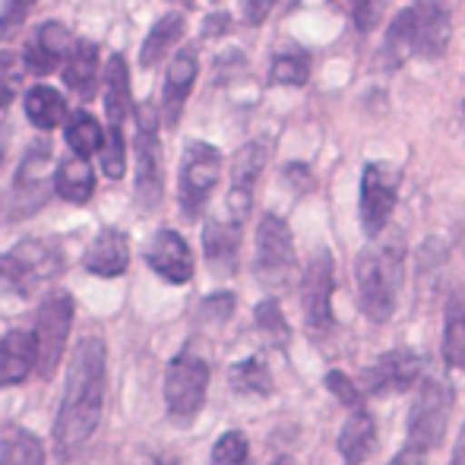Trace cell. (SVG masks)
<instances>
[{
	"mask_svg": "<svg viewBox=\"0 0 465 465\" xmlns=\"http://www.w3.org/2000/svg\"><path fill=\"white\" fill-rule=\"evenodd\" d=\"M104 409V342L98 336H83L70 355V373L64 402L57 411L54 443L61 460L80 453L95 434Z\"/></svg>",
	"mask_w": 465,
	"mask_h": 465,
	"instance_id": "obj_1",
	"label": "cell"
},
{
	"mask_svg": "<svg viewBox=\"0 0 465 465\" xmlns=\"http://www.w3.org/2000/svg\"><path fill=\"white\" fill-rule=\"evenodd\" d=\"M405 276V251L399 244L368 247L355 260L358 304L371 323H386L396 311L399 288Z\"/></svg>",
	"mask_w": 465,
	"mask_h": 465,
	"instance_id": "obj_2",
	"label": "cell"
},
{
	"mask_svg": "<svg viewBox=\"0 0 465 465\" xmlns=\"http://www.w3.org/2000/svg\"><path fill=\"white\" fill-rule=\"evenodd\" d=\"M61 272V251L51 241H23L0 253V292L29 298L38 285Z\"/></svg>",
	"mask_w": 465,
	"mask_h": 465,
	"instance_id": "obj_3",
	"label": "cell"
},
{
	"mask_svg": "<svg viewBox=\"0 0 465 465\" xmlns=\"http://www.w3.org/2000/svg\"><path fill=\"white\" fill-rule=\"evenodd\" d=\"M136 200L143 209H155L162 203V143H159V111L153 102L136 104Z\"/></svg>",
	"mask_w": 465,
	"mask_h": 465,
	"instance_id": "obj_4",
	"label": "cell"
},
{
	"mask_svg": "<svg viewBox=\"0 0 465 465\" xmlns=\"http://www.w3.org/2000/svg\"><path fill=\"white\" fill-rule=\"evenodd\" d=\"M209 390V364L193 351H181L165 373V405L174 424H190L203 411Z\"/></svg>",
	"mask_w": 465,
	"mask_h": 465,
	"instance_id": "obj_5",
	"label": "cell"
},
{
	"mask_svg": "<svg viewBox=\"0 0 465 465\" xmlns=\"http://www.w3.org/2000/svg\"><path fill=\"white\" fill-rule=\"evenodd\" d=\"M74 326V298L67 292H51L45 304L38 307L35 320V345H38V377L48 380L61 368L64 351H67V336Z\"/></svg>",
	"mask_w": 465,
	"mask_h": 465,
	"instance_id": "obj_6",
	"label": "cell"
},
{
	"mask_svg": "<svg viewBox=\"0 0 465 465\" xmlns=\"http://www.w3.org/2000/svg\"><path fill=\"white\" fill-rule=\"evenodd\" d=\"M450 411H453V390L437 377L424 380L409 411V443L434 450L447 434Z\"/></svg>",
	"mask_w": 465,
	"mask_h": 465,
	"instance_id": "obj_7",
	"label": "cell"
},
{
	"mask_svg": "<svg viewBox=\"0 0 465 465\" xmlns=\"http://www.w3.org/2000/svg\"><path fill=\"white\" fill-rule=\"evenodd\" d=\"M51 165H54V155H51L48 140H35L25 149L16 168V181H13V219H29L48 203L51 184H54Z\"/></svg>",
	"mask_w": 465,
	"mask_h": 465,
	"instance_id": "obj_8",
	"label": "cell"
},
{
	"mask_svg": "<svg viewBox=\"0 0 465 465\" xmlns=\"http://www.w3.org/2000/svg\"><path fill=\"white\" fill-rule=\"evenodd\" d=\"M222 155L209 143H190L184 162H181V209L187 219H196L206 206L209 193L219 184Z\"/></svg>",
	"mask_w": 465,
	"mask_h": 465,
	"instance_id": "obj_9",
	"label": "cell"
},
{
	"mask_svg": "<svg viewBox=\"0 0 465 465\" xmlns=\"http://www.w3.org/2000/svg\"><path fill=\"white\" fill-rule=\"evenodd\" d=\"M294 266L292 228L279 215H263L257 228V279L266 288L285 285Z\"/></svg>",
	"mask_w": 465,
	"mask_h": 465,
	"instance_id": "obj_10",
	"label": "cell"
},
{
	"mask_svg": "<svg viewBox=\"0 0 465 465\" xmlns=\"http://www.w3.org/2000/svg\"><path fill=\"white\" fill-rule=\"evenodd\" d=\"M399 196V172L386 162H371L361 174V228L377 238L390 222Z\"/></svg>",
	"mask_w": 465,
	"mask_h": 465,
	"instance_id": "obj_11",
	"label": "cell"
},
{
	"mask_svg": "<svg viewBox=\"0 0 465 465\" xmlns=\"http://www.w3.org/2000/svg\"><path fill=\"white\" fill-rule=\"evenodd\" d=\"M332 257L330 251H320L301 279V311L311 332H326L332 326Z\"/></svg>",
	"mask_w": 465,
	"mask_h": 465,
	"instance_id": "obj_12",
	"label": "cell"
},
{
	"mask_svg": "<svg viewBox=\"0 0 465 465\" xmlns=\"http://www.w3.org/2000/svg\"><path fill=\"white\" fill-rule=\"evenodd\" d=\"M418 377H421V358L409 349H392L364 371L361 390L371 396H399L409 392Z\"/></svg>",
	"mask_w": 465,
	"mask_h": 465,
	"instance_id": "obj_13",
	"label": "cell"
},
{
	"mask_svg": "<svg viewBox=\"0 0 465 465\" xmlns=\"http://www.w3.org/2000/svg\"><path fill=\"white\" fill-rule=\"evenodd\" d=\"M266 165V146L263 143H247L238 149L232 165V187H228V213L234 222L244 225V219L251 215L253 206V187H257L260 174Z\"/></svg>",
	"mask_w": 465,
	"mask_h": 465,
	"instance_id": "obj_14",
	"label": "cell"
},
{
	"mask_svg": "<svg viewBox=\"0 0 465 465\" xmlns=\"http://www.w3.org/2000/svg\"><path fill=\"white\" fill-rule=\"evenodd\" d=\"M418 54L424 61H434L447 51L453 35V10L456 0H418Z\"/></svg>",
	"mask_w": 465,
	"mask_h": 465,
	"instance_id": "obj_15",
	"label": "cell"
},
{
	"mask_svg": "<svg viewBox=\"0 0 465 465\" xmlns=\"http://www.w3.org/2000/svg\"><path fill=\"white\" fill-rule=\"evenodd\" d=\"M146 263L172 285H184V282L193 279V253H190L187 241L172 228L155 232L153 244L146 251Z\"/></svg>",
	"mask_w": 465,
	"mask_h": 465,
	"instance_id": "obj_16",
	"label": "cell"
},
{
	"mask_svg": "<svg viewBox=\"0 0 465 465\" xmlns=\"http://www.w3.org/2000/svg\"><path fill=\"white\" fill-rule=\"evenodd\" d=\"M196 70H200V64H196L193 48L178 51V54L172 57V64H168L165 89H162V108H165L168 127H174V124L181 121V114H184V102H187L190 89H193Z\"/></svg>",
	"mask_w": 465,
	"mask_h": 465,
	"instance_id": "obj_17",
	"label": "cell"
},
{
	"mask_svg": "<svg viewBox=\"0 0 465 465\" xmlns=\"http://www.w3.org/2000/svg\"><path fill=\"white\" fill-rule=\"evenodd\" d=\"M35 364H38L35 332L13 330L0 339V386L23 383L29 377V371H35Z\"/></svg>",
	"mask_w": 465,
	"mask_h": 465,
	"instance_id": "obj_18",
	"label": "cell"
},
{
	"mask_svg": "<svg viewBox=\"0 0 465 465\" xmlns=\"http://www.w3.org/2000/svg\"><path fill=\"white\" fill-rule=\"evenodd\" d=\"M238 244H241V222H219L209 219L203 228V251H206V263L219 276H232L238 266Z\"/></svg>",
	"mask_w": 465,
	"mask_h": 465,
	"instance_id": "obj_19",
	"label": "cell"
},
{
	"mask_svg": "<svg viewBox=\"0 0 465 465\" xmlns=\"http://www.w3.org/2000/svg\"><path fill=\"white\" fill-rule=\"evenodd\" d=\"M86 270L93 276H102V279H114V276H124L130 266V241L124 232H114V228H104L102 234L89 244L86 251Z\"/></svg>",
	"mask_w": 465,
	"mask_h": 465,
	"instance_id": "obj_20",
	"label": "cell"
},
{
	"mask_svg": "<svg viewBox=\"0 0 465 465\" xmlns=\"http://www.w3.org/2000/svg\"><path fill=\"white\" fill-rule=\"evenodd\" d=\"M104 114H108V134H124L130 114V70L124 54H111L104 67Z\"/></svg>",
	"mask_w": 465,
	"mask_h": 465,
	"instance_id": "obj_21",
	"label": "cell"
},
{
	"mask_svg": "<svg viewBox=\"0 0 465 465\" xmlns=\"http://www.w3.org/2000/svg\"><path fill=\"white\" fill-rule=\"evenodd\" d=\"M54 190L61 200L74 203V206H83V203L93 200L95 193V172L89 165L86 155H67V159L57 165L54 172Z\"/></svg>",
	"mask_w": 465,
	"mask_h": 465,
	"instance_id": "obj_22",
	"label": "cell"
},
{
	"mask_svg": "<svg viewBox=\"0 0 465 465\" xmlns=\"http://www.w3.org/2000/svg\"><path fill=\"white\" fill-rule=\"evenodd\" d=\"M415 48H418V10L409 6V10L399 13V16L390 23V29H386L383 57H380V64H383L386 70H399L405 61H409Z\"/></svg>",
	"mask_w": 465,
	"mask_h": 465,
	"instance_id": "obj_23",
	"label": "cell"
},
{
	"mask_svg": "<svg viewBox=\"0 0 465 465\" xmlns=\"http://www.w3.org/2000/svg\"><path fill=\"white\" fill-rule=\"evenodd\" d=\"M377 447V424H373L371 411L355 409L351 418L339 430V453L349 465H361Z\"/></svg>",
	"mask_w": 465,
	"mask_h": 465,
	"instance_id": "obj_24",
	"label": "cell"
},
{
	"mask_svg": "<svg viewBox=\"0 0 465 465\" xmlns=\"http://www.w3.org/2000/svg\"><path fill=\"white\" fill-rule=\"evenodd\" d=\"M443 358L453 371L465 373V285L450 294L443 311Z\"/></svg>",
	"mask_w": 465,
	"mask_h": 465,
	"instance_id": "obj_25",
	"label": "cell"
},
{
	"mask_svg": "<svg viewBox=\"0 0 465 465\" xmlns=\"http://www.w3.org/2000/svg\"><path fill=\"white\" fill-rule=\"evenodd\" d=\"M64 83L80 98H93L98 86V48L89 38H80L64 67Z\"/></svg>",
	"mask_w": 465,
	"mask_h": 465,
	"instance_id": "obj_26",
	"label": "cell"
},
{
	"mask_svg": "<svg viewBox=\"0 0 465 465\" xmlns=\"http://www.w3.org/2000/svg\"><path fill=\"white\" fill-rule=\"evenodd\" d=\"M184 38V13H165L159 23L149 29L146 42H143L140 51V64L143 67H155L165 54H172L174 45Z\"/></svg>",
	"mask_w": 465,
	"mask_h": 465,
	"instance_id": "obj_27",
	"label": "cell"
},
{
	"mask_svg": "<svg viewBox=\"0 0 465 465\" xmlns=\"http://www.w3.org/2000/svg\"><path fill=\"white\" fill-rule=\"evenodd\" d=\"M25 117H29L32 124H35L38 130H54L57 124L67 117V104H64V95L57 93V89L51 86H32L29 93H25Z\"/></svg>",
	"mask_w": 465,
	"mask_h": 465,
	"instance_id": "obj_28",
	"label": "cell"
},
{
	"mask_svg": "<svg viewBox=\"0 0 465 465\" xmlns=\"http://www.w3.org/2000/svg\"><path fill=\"white\" fill-rule=\"evenodd\" d=\"M228 380H232L234 392H241V396H270L272 392V373L266 368L263 358H257V355L232 364Z\"/></svg>",
	"mask_w": 465,
	"mask_h": 465,
	"instance_id": "obj_29",
	"label": "cell"
},
{
	"mask_svg": "<svg viewBox=\"0 0 465 465\" xmlns=\"http://www.w3.org/2000/svg\"><path fill=\"white\" fill-rule=\"evenodd\" d=\"M104 136H108V130H102V124H98L93 114H86V111H76V114L70 117V124H67V146L74 149L76 155L102 153Z\"/></svg>",
	"mask_w": 465,
	"mask_h": 465,
	"instance_id": "obj_30",
	"label": "cell"
},
{
	"mask_svg": "<svg viewBox=\"0 0 465 465\" xmlns=\"http://www.w3.org/2000/svg\"><path fill=\"white\" fill-rule=\"evenodd\" d=\"M0 465H45V450L38 437H32L29 430L10 434L0 450Z\"/></svg>",
	"mask_w": 465,
	"mask_h": 465,
	"instance_id": "obj_31",
	"label": "cell"
},
{
	"mask_svg": "<svg viewBox=\"0 0 465 465\" xmlns=\"http://www.w3.org/2000/svg\"><path fill=\"white\" fill-rule=\"evenodd\" d=\"M253 320H257L260 336H263L266 342L272 345V349H282V345L288 342V336H292V332H288L285 317H282V307H279L276 298L260 301L257 311H253Z\"/></svg>",
	"mask_w": 465,
	"mask_h": 465,
	"instance_id": "obj_32",
	"label": "cell"
},
{
	"mask_svg": "<svg viewBox=\"0 0 465 465\" xmlns=\"http://www.w3.org/2000/svg\"><path fill=\"white\" fill-rule=\"evenodd\" d=\"M311 76V61L301 51H288V54H276L270 67V80L276 86H304Z\"/></svg>",
	"mask_w": 465,
	"mask_h": 465,
	"instance_id": "obj_33",
	"label": "cell"
},
{
	"mask_svg": "<svg viewBox=\"0 0 465 465\" xmlns=\"http://www.w3.org/2000/svg\"><path fill=\"white\" fill-rule=\"evenodd\" d=\"M23 67L25 61L13 51H0V111L6 104H13V98L19 93V83H23Z\"/></svg>",
	"mask_w": 465,
	"mask_h": 465,
	"instance_id": "obj_34",
	"label": "cell"
},
{
	"mask_svg": "<svg viewBox=\"0 0 465 465\" xmlns=\"http://www.w3.org/2000/svg\"><path fill=\"white\" fill-rule=\"evenodd\" d=\"M251 460L247 453V437L241 430H228L215 440V450H213V465H232V462H244Z\"/></svg>",
	"mask_w": 465,
	"mask_h": 465,
	"instance_id": "obj_35",
	"label": "cell"
},
{
	"mask_svg": "<svg viewBox=\"0 0 465 465\" xmlns=\"http://www.w3.org/2000/svg\"><path fill=\"white\" fill-rule=\"evenodd\" d=\"M32 42L48 51V54L64 57L70 51V32H67V25H61V23H42Z\"/></svg>",
	"mask_w": 465,
	"mask_h": 465,
	"instance_id": "obj_36",
	"label": "cell"
},
{
	"mask_svg": "<svg viewBox=\"0 0 465 465\" xmlns=\"http://www.w3.org/2000/svg\"><path fill=\"white\" fill-rule=\"evenodd\" d=\"M326 390H330L342 405H351V409H358V402H361V386H358L345 371L326 373Z\"/></svg>",
	"mask_w": 465,
	"mask_h": 465,
	"instance_id": "obj_37",
	"label": "cell"
},
{
	"mask_svg": "<svg viewBox=\"0 0 465 465\" xmlns=\"http://www.w3.org/2000/svg\"><path fill=\"white\" fill-rule=\"evenodd\" d=\"M232 313H234V294L232 292H215L200 304V317L213 320V323H225Z\"/></svg>",
	"mask_w": 465,
	"mask_h": 465,
	"instance_id": "obj_38",
	"label": "cell"
},
{
	"mask_svg": "<svg viewBox=\"0 0 465 465\" xmlns=\"http://www.w3.org/2000/svg\"><path fill=\"white\" fill-rule=\"evenodd\" d=\"M29 6H32L29 0H4V10H0V38L16 35V29L23 25Z\"/></svg>",
	"mask_w": 465,
	"mask_h": 465,
	"instance_id": "obj_39",
	"label": "cell"
},
{
	"mask_svg": "<svg viewBox=\"0 0 465 465\" xmlns=\"http://www.w3.org/2000/svg\"><path fill=\"white\" fill-rule=\"evenodd\" d=\"M23 61H25V67H29L35 76H48V74H54V70H57L61 57L48 54V51L38 48L35 42H29V45H25V51H23Z\"/></svg>",
	"mask_w": 465,
	"mask_h": 465,
	"instance_id": "obj_40",
	"label": "cell"
},
{
	"mask_svg": "<svg viewBox=\"0 0 465 465\" xmlns=\"http://www.w3.org/2000/svg\"><path fill=\"white\" fill-rule=\"evenodd\" d=\"M386 0H355V25L361 32L377 29V23L383 19Z\"/></svg>",
	"mask_w": 465,
	"mask_h": 465,
	"instance_id": "obj_41",
	"label": "cell"
},
{
	"mask_svg": "<svg viewBox=\"0 0 465 465\" xmlns=\"http://www.w3.org/2000/svg\"><path fill=\"white\" fill-rule=\"evenodd\" d=\"M272 4H276V0H241V13H244V19L251 25H260L270 16Z\"/></svg>",
	"mask_w": 465,
	"mask_h": 465,
	"instance_id": "obj_42",
	"label": "cell"
},
{
	"mask_svg": "<svg viewBox=\"0 0 465 465\" xmlns=\"http://www.w3.org/2000/svg\"><path fill=\"white\" fill-rule=\"evenodd\" d=\"M228 25H232V16H228V13H213V16H206V23H203V35L206 38L225 35Z\"/></svg>",
	"mask_w": 465,
	"mask_h": 465,
	"instance_id": "obj_43",
	"label": "cell"
},
{
	"mask_svg": "<svg viewBox=\"0 0 465 465\" xmlns=\"http://www.w3.org/2000/svg\"><path fill=\"white\" fill-rule=\"evenodd\" d=\"M424 456H428V450L415 447V443H409V447L402 450V453L392 456L390 465H424Z\"/></svg>",
	"mask_w": 465,
	"mask_h": 465,
	"instance_id": "obj_44",
	"label": "cell"
},
{
	"mask_svg": "<svg viewBox=\"0 0 465 465\" xmlns=\"http://www.w3.org/2000/svg\"><path fill=\"white\" fill-rule=\"evenodd\" d=\"M285 178L292 181L298 190H311L313 187V178H311V172H307L304 165H288L285 168Z\"/></svg>",
	"mask_w": 465,
	"mask_h": 465,
	"instance_id": "obj_45",
	"label": "cell"
},
{
	"mask_svg": "<svg viewBox=\"0 0 465 465\" xmlns=\"http://www.w3.org/2000/svg\"><path fill=\"white\" fill-rule=\"evenodd\" d=\"M450 465H465V424L460 430V440H456V450H453V462Z\"/></svg>",
	"mask_w": 465,
	"mask_h": 465,
	"instance_id": "obj_46",
	"label": "cell"
},
{
	"mask_svg": "<svg viewBox=\"0 0 465 465\" xmlns=\"http://www.w3.org/2000/svg\"><path fill=\"white\" fill-rule=\"evenodd\" d=\"M4 155H6V127L0 124V165H4Z\"/></svg>",
	"mask_w": 465,
	"mask_h": 465,
	"instance_id": "obj_47",
	"label": "cell"
},
{
	"mask_svg": "<svg viewBox=\"0 0 465 465\" xmlns=\"http://www.w3.org/2000/svg\"><path fill=\"white\" fill-rule=\"evenodd\" d=\"M272 465H292V462H288V460H279V462H272Z\"/></svg>",
	"mask_w": 465,
	"mask_h": 465,
	"instance_id": "obj_48",
	"label": "cell"
},
{
	"mask_svg": "<svg viewBox=\"0 0 465 465\" xmlns=\"http://www.w3.org/2000/svg\"><path fill=\"white\" fill-rule=\"evenodd\" d=\"M174 4H184V6H190V0H174Z\"/></svg>",
	"mask_w": 465,
	"mask_h": 465,
	"instance_id": "obj_49",
	"label": "cell"
},
{
	"mask_svg": "<svg viewBox=\"0 0 465 465\" xmlns=\"http://www.w3.org/2000/svg\"><path fill=\"white\" fill-rule=\"evenodd\" d=\"M232 465H251V460H244V462H232Z\"/></svg>",
	"mask_w": 465,
	"mask_h": 465,
	"instance_id": "obj_50",
	"label": "cell"
},
{
	"mask_svg": "<svg viewBox=\"0 0 465 465\" xmlns=\"http://www.w3.org/2000/svg\"><path fill=\"white\" fill-rule=\"evenodd\" d=\"M462 114H465V102H462Z\"/></svg>",
	"mask_w": 465,
	"mask_h": 465,
	"instance_id": "obj_51",
	"label": "cell"
},
{
	"mask_svg": "<svg viewBox=\"0 0 465 465\" xmlns=\"http://www.w3.org/2000/svg\"><path fill=\"white\" fill-rule=\"evenodd\" d=\"M29 4H35V0H29Z\"/></svg>",
	"mask_w": 465,
	"mask_h": 465,
	"instance_id": "obj_52",
	"label": "cell"
},
{
	"mask_svg": "<svg viewBox=\"0 0 465 465\" xmlns=\"http://www.w3.org/2000/svg\"><path fill=\"white\" fill-rule=\"evenodd\" d=\"M213 4H215V0H213Z\"/></svg>",
	"mask_w": 465,
	"mask_h": 465,
	"instance_id": "obj_53",
	"label": "cell"
}]
</instances>
